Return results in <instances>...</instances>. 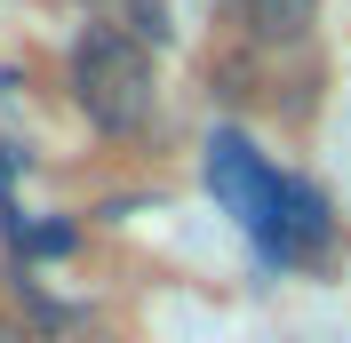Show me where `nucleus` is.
Returning a JSON list of instances; mask_svg holds the SVG:
<instances>
[{
    "mask_svg": "<svg viewBox=\"0 0 351 343\" xmlns=\"http://www.w3.org/2000/svg\"><path fill=\"white\" fill-rule=\"evenodd\" d=\"M223 24H232V48L256 56V64H287V56H311V32H319V0H216Z\"/></svg>",
    "mask_w": 351,
    "mask_h": 343,
    "instance_id": "7ed1b4c3",
    "label": "nucleus"
},
{
    "mask_svg": "<svg viewBox=\"0 0 351 343\" xmlns=\"http://www.w3.org/2000/svg\"><path fill=\"white\" fill-rule=\"evenodd\" d=\"M199 176H208V192H216V208L240 224L256 248H271L280 239V208H287V176L263 160L256 144H247L240 128H216L208 136V160H199Z\"/></svg>",
    "mask_w": 351,
    "mask_h": 343,
    "instance_id": "f03ea898",
    "label": "nucleus"
},
{
    "mask_svg": "<svg viewBox=\"0 0 351 343\" xmlns=\"http://www.w3.org/2000/svg\"><path fill=\"white\" fill-rule=\"evenodd\" d=\"M0 343H40L32 327H16V320H0Z\"/></svg>",
    "mask_w": 351,
    "mask_h": 343,
    "instance_id": "423d86ee",
    "label": "nucleus"
},
{
    "mask_svg": "<svg viewBox=\"0 0 351 343\" xmlns=\"http://www.w3.org/2000/svg\"><path fill=\"white\" fill-rule=\"evenodd\" d=\"M40 343H112V335H104V327H88L80 311H72L64 327H40Z\"/></svg>",
    "mask_w": 351,
    "mask_h": 343,
    "instance_id": "39448f33",
    "label": "nucleus"
},
{
    "mask_svg": "<svg viewBox=\"0 0 351 343\" xmlns=\"http://www.w3.org/2000/svg\"><path fill=\"white\" fill-rule=\"evenodd\" d=\"M72 239H80V224H40V232L16 239V256H64Z\"/></svg>",
    "mask_w": 351,
    "mask_h": 343,
    "instance_id": "20e7f679",
    "label": "nucleus"
},
{
    "mask_svg": "<svg viewBox=\"0 0 351 343\" xmlns=\"http://www.w3.org/2000/svg\"><path fill=\"white\" fill-rule=\"evenodd\" d=\"M72 104L96 120L104 136H144L160 112V72L152 48L120 32V24H88L72 40Z\"/></svg>",
    "mask_w": 351,
    "mask_h": 343,
    "instance_id": "f257e3e1",
    "label": "nucleus"
}]
</instances>
